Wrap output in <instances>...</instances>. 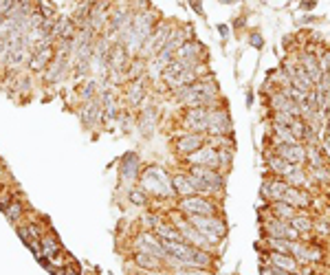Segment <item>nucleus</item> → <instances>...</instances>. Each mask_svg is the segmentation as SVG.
Instances as JSON below:
<instances>
[{
    "mask_svg": "<svg viewBox=\"0 0 330 275\" xmlns=\"http://www.w3.org/2000/svg\"><path fill=\"white\" fill-rule=\"evenodd\" d=\"M141 187L148 194L157 198H172L176 196V189L172 185V174H167L163 167L159 165H148L141 174Z\"/></svg>",
    "mask_w": 330,
    "mask_h": 275,
    "instance_id": "nucleus-1",
    "label": "nucleus"
},
{
    "mask_svg": "<svg viewBox=\"0 0 330 275\" xmlns=\"http://www.w3.org/2000/svg\"><path fill=\"white\" fill-rule=\"evenodd\" d=\"M187 222L194 225L214 247H220L223 238L227 236V222L218 214H214V216H187Z\"/></svg>",
    "mask_w": 330,
    "mask_h": 275,
    "instance_id": "nucleus-2",
    "label": "nucleus"
},
{
    "mask_svg": "<svg viewBox=\"0 0 330 275\" xmlns=\"http://www.w3.org/2000/svg\"><path fill=\"white\" fill-rule=\"evenodd\" d=\"M291 256H295L299 266H317L326 262V249L319 242L295 240L291 244Z\"/></svg>",
    "mask_w": 330,
    "mask_h": 275,
    "instance_id": "nucleus-3",
    "label": "nucleus"
},
{
    "mask_svg": "<svg viewBox=\"0 0 330 275\" xmlns=\"http://www.w3.org/2000/svg\"><path fill=\"white\" fill-rule=\"evenodd\" d=\"M179 211L185 218L187 216H214V214H218V203L209 196L194 194V196L179 198Z\"/></svg>",
    "mask_w": 330,
    "mask_h": 275,
    "instance_id": "nucleus-4",
    "label": "nucleus"
},
{
    "mask_svg": "<svg viewBox=\"0 0 330 275\" xmlns=\"http://www.w3.org/2000/svg\"><path fill=\"white\" fill-rule=\"evenodd\" d=\"M207 137H233V121L227 106L211 108L207 117Z\"/></svg>",
    "mask_w": 330,
    "mask_h": 275,
    "instance_id": "nucleus-5",
    "label": "nucleus"
},
{
    "mask_svg": "<svg viewBox=\"0 0 330 275\" xmlns=\"http://www.w3.org/2000/svg\"><path fill=\"white\" fill-rule=\"evenodd\" d=\"M174 225H176V229L181 231V236H183V240H185L187 244H194V247H198V249H205V251H211V253H216V256H220V251H218V247H214L207 238H205L198 229L194 227V225H189L187 222V218L183 216L181 214V218L179 220H174Z\"/></svg>",
    "mask_w": 330,
    "mask_h": 275,
    "instance_id": "nucleus-6",
    "label": "nucleus"
},
{
    "mask_svg": "<svg viewBox=\"0 0 330 275\" xmlns=\"http://www.w3.org/2000/svg\"><path fill=\"white\" fill-rule=\"evenodd\" d=\"M176 59L183 62L187 69H194V66L203 64L207 59V51H205V44L198 42V40H189L185 44H181L176 49Z\"/></svg>",
    "mask_w": 330,
    "mask_h": 275,
    "instance_id": "nucleus-7",
    "label": "nucleus"
},
{
    "mask_svg": "<svg viewBox=\"0 0 330 275\" xmlns=\"http://www.w3.org/2000/svg\"><path fill=\"white\" fill-rule=\"evenodd\" d=\"M135 247L139 253H150L159 260H167V251L163 249V244H161V238L154 234V231H143L135 238Z\"/></svg>",
    "mask_w": 330,
    "mask_h": 275,
    "instance_id": "nucleus-8",
    "label": "nucleus"
},
{
    "mask_svg": "<svg viewBox=\"0 0 330 275\" xmlns=\"http://www.w3.org/2000/svg\"><path fill=\"white\" fill-rule=\"evenodd\" d=\"M187 174L198 176L201 181H205L207 185H211L216 192V196H223L225 185H227V176L223 174V170H211V167H203V165H187Z\"/></svg>",
    "mask_w": 330,
    "mask_h": 275,
    "instance_id": "nucleus-9",
    "label": "nucleus"
},
{
    "mask_svg": "<svg viewBox=\"0 0 330 275\" xmlns=\"http://www.w3.org/2000/svg\"><path fill=\"white\" fill-rule=\"evenodd\" d=\"M207 117H209V108L198 106V108H187L185 117H183V128L187 132H198V135H207Z\"/></svg>",
    "mask_w": 330,
    "mask_h": 275,
    "instance_id": "nucleus-10",
    "label": "nucleus"
},
{
    "mask_svg": "<svg viewBox=\"0 0 330 275\" xmlns=\"http://www.w3.org/2000/svg\"><path fill=\"white\" fill-rule=\"evenodd\" d=\"M187 165H203V167H211V170H223L220 167V157H218V150L214 145L205 143L201 150L192 152L189 157H185Z\"/></svg>",
    "mask_w": 330,
    "mask_h": 275,
    "instance_id": "nucleus-11",
    "label": "nucleus"
},
{
    "mask_svg": "<svg viewBox=\"0 0 330 275\" xmlns=\"http://www.w3.org/2000/svg\"><path fill=\"white\" fill-rule=\"evenodd\" d=\"M273 152L277 157H282L284 161L293 163V165H304L306 167V145L302 141L297 143H277V145H271Z\"/></svg>",
    "mask_w": 330,
    "mask_h": 275,
    "instance_id": "nucleus-12",
    "label": "nucleus"
},
{
    "mask_svg": "<svg viewBox=\"0 0 330 275\" xmlns=\"http://www.w3.org/2000/svg\"><path fill=\"white\" fill-rule=\"evenodd\" d=\"M205 143H207V135H198V132H185V135H181L179 139H176L174 147H176V152H179L181 157L185 159L192 152L201 150Z\"/></svg>",
    "mask_w": 330,
    "mask_h": 275,
    "instance_id": "nucleus-13",
    "label": "nucleus"
},
{
    "mask_svg": "<svg viewBox=\"0 0 330 275\" xmlns=\"http://www.w3.org/2000/svg\"><path fill=\"white\" fill-rule=\"evenodd\" d=\"M313 192L311 189H306V187H291L289 185V189H286V194H284V203H289L293 205L295 209L299 211H304L308 209V207H313Z\"/></svg>",
    "mask_w": 330,
    "mask_h": 275,
    "instance_id": "nucleus-14",
    "label": "nucleus"
},
{
    "mask_svg": "<svg viewBox=\"0 0 330 275\" xmlns=\"http://www.w3.org/2000/svg\"><path fill=\"white\" fill-rule=\"evenodd\" d=\"M264 165H267V172H269L271 176H280V178H284L293 167H295L293 163L284 161L282 157H277V154L273 152V147L264 152Z\"/></svg>",
    "mask_w": 330,
    "mask_h": 275,
    "instance_id": "nucleus-15",
    "label": "nucleus"
},
{
    "mask_svg": "<svg viewBox=\"0 0 330 275\" xmlns=\"http://www.w3.org/2000/svg\"><path fill=\"white\" fill-rule=\"evenodd\" d=\"M119 174L123 183H135L139 176V154L137 152H128L126 157L119 163Z\"/></svg>",
    "mask_w": 330,
    "mask_h": 275,
    "instance_id": "nucleus-16",
    "label": "nucleus"
},
{
    "mask_svg": "<svg viewBox=\"0 0 330 275\" xmlns=\"http://www.w3.org/2000/svg\"><path fill=\"white\" fill-rule=\"evenodd\" d=\"M143 84H145V79L139 77V79H132V84L128 86L126 101H128L130 108H137V106H141L143 103V97H145V86Z\"/></svg>",
    "mask_w": 330,
    "mask_h": 275,
    "instance_id": "nucleus-17",
    "label": "nucleus"
},
{
    "mask_svg": "<svg viewBox=\"0 0 330 275\" xmlns=\"http://www.w3.org/2000/svg\"><path fill=\"white\" fill-rule=\"evenodd\" d=\"M99 119H104V108H101V103L97 99H91L86 103V108L82 110V123L86 128H93Z\"/></svg>",
    "mask_w": 330,
    "mask_h": 275,
    "instance_id": "nucleus-18",
    "label": "nucleus"
},
{
    "mask_svg": "<svg viewBox=\"0 0 330 275\" xmlns=\"http://www.w3.org/2000/svg\"><path fill=\"white\" fill-rule=\"evenodd\" d=\"M172 185H174V189H176V196H181V198L194 196V194H196L194 185L189 183L187 172H174V174H172Z\"/></svg>",
    "mask_w": 330,
    "mask_h": 275,
    "instance_id": "nucleus-19",
    "label": "nucleus"
},
{
    "mask_svg": "<svg viewBox=\"0 0 330 275\" xmlns=\"http://www.w3.org/2000/svg\"><path fill=\"white\" fill-rule=\"evenodd\" d=\"M135 264H137V266H141L143 271H152V273L167 271L163 260L154 258V256H150V253H139V251H137V256H135Z\"/></svg>",
    "mask_w": 330,
    "mask_h": 275,
    "instance_id": "nucleus-20",
    "label": "nucleus"
},
{
    "mask_svg": "<svg viewBox=\"0 0 330 275\" xmlns=\"http://www.w3.org/2000/svg\"><path fill=\"white\" fill-rule=\"evenodd\" d=\"M126 59H128V51L121 42H117L115 47H110V55H108L110 71H121L123 66H126Z\"/></svg>",
    "mask_w": 330,
    "mask_h": 275,
    "instance_id": "nucleus-21",
    "label": "nucleus"
},
{
    "mask_svg": "<svg viewBox=\"0 0 330 275\" xmlns=\"http://www.w3.org/2000/svg\"><path fill=\"white\" fill-rule=\"evenodd\" d=\"M137 125H139V132H141L143 137H150L154 132V125H157V110H154L152 106H145Z\"/></svg>",
    "mask_w": 330,
    "mask_h": 275,
    "instance_id": "nucleus-22",
    "label": "nucleus"
},
{
    "mask_svg": "<svg viewBox=\"0 0 330 275\" xmlns=\"http://www.w3.org/2000/svg\"><path fill=\"white\" fill-rule=\"evenodd\" d=\"M269 211L273 214L275 218H280L284 222H291V218H295V214L299 209H295V207L289 205V203H284V200H273V203H269Z\"/></svg>",
    "mask_w": 330,
    "mask_h": 275,
    "instance_id": "nucleus-23",
    "label": "nucleus"
},
{
    "mask_svg": "<svg viewBox=\"0 0 330 275\" xmlns=\"http://www.w3.org/2000/svg\"><path fill=\"white\" fill-rule=\"evenodd\" d=\"M289 225H291L293 229H297L299 234H311L313 229H315V220H313L311 214H306V211H297V214H295V218H291Z\"/></svg>",
    "mask_w": 330,
    "mask_h": 275,
    "instance_id": "nucleus-24",
    "label": "nucleus"
},
{
    "mask_svg": "<svg viewBox=\"0 0 330 275\" xmlns=\"http://www.w3.org/2000/svg\"><path fill=\"white\" fill-rule=\"evenodd\" d=\"M306 165H308V167L328 165V159L324 157V152H321L319 143H317V145H306Z\"/></svg>",
    "mask_w": 330,
    "mask_h": 275,
    "instance_id": "nucleus-25",
    "label": "nucleus"
},
{
    "mask_svg": "<svg viewBox=\"0 0 330 275\" xmlns=\"http://www.w3.org/2000/svg\"><path fill=\"white\" fill-rule=\"evenodd\" d=\"M308 174H311L313 185H317V187H326V185H330V165L308 167Z\"/></svg>",
    "mask_w": 330,
    "mask_h": 275,
    "instance_id": "nucleus-26",
    "label": "nucleus"
},
{
    "mask_svg": "<svg viewBox=\"0 0 330 275\" xmlns=\"http://www.w3.org/2000/svg\"><path fill=\"white\" fill-rule=\"evenodd\" d=\"M53 33L60 35V38H64V40H73L75 38V22L69 20V18H60L53 27Z\"/></svg>",
    "mask_w": 330,
    "mask_h": 275,
    "instance_id": "nucleus-27",
    "label": "nucleus"
},
{
    "mask_svg": "<svg viewBox=\"0 0 330 275\" xmlns=\"http://www.w3.org/2000/svg\"><path fill=\"white\" fill-rule=\"evenodd\" d=\"M154 234H157L161 240H183V236H181V231L176 229V225L172 222H161V225L154 229Z\"/></svg>",
    "mask_w": 330,
    "mask_h": 275,
    "instance_id": "nucleus-28",
    "label": "nucleus"
},
{
    "mask_svg": "<svg viewBox=\"0 0 330 275\" xmlns=\"http://www.w3.org/2000/svg\"><path fill=\"white\" fill-rule=\"evenodd\" d=\"M233 154H236V150H233V147H220V150H218L220 167H223V170H229V167L233 165Z\"/></svg>",
    "mask_w": 330,
    "mask_h": 275,
    "instance_id": "nucleus-29",
    "label": "nucleus"
},
{
    "mask_svg": "<svg viewBox=\"0 0 330 275\" xmlns=\"http://www.w3.org/2000/svg\"><path fill=\"white\" fill-rule=\"evenodd\" d=\"M297 117H291V115H286V113H273L271 110V123L273 125H286V128H291V123L295 121Z\"/></svg>",
    "mask_w": 330,
    "mask_h": 275,
    "instance_id": "nucleus-30",
    "label": "nucleus"
},
{
    "mask_svg": "<svg viewBox=\"0 0 330 275\" xmlns=\"http://www.w3.org/2000/svg\"><path fill=\"white\" fill-rule=\"evenodd\" d=\"M130 203H135L139 207H143L145 203H148V192H145L143 187H139V189H130Z\"/></svg>",
    "mask_w": 330,
    "mask_h": 275,
    "instance_id": "nucleus-31",
    "label": "nucleus"
},
{
    "mask_svg": "<svg viewBox=\"0 0 330 275\" xmlns=\"http://www.w3.org/2000/svg\"><path fill=\"white\" fill-rule=\"evenodd\" d=\"M172 275H214V271L209 269H189V266H181V269L170 271Z\"/></svg>",
    "mask_w": 330,
    "mask_h": 275,
    "instance_id": "nucleus-32",
    "label": "nucleus"
},
{
    "mask_svg": "<svg viewBox=\"0 0 330 275\" xmlns=\"http://www.w3.org/2000/svg\"><path fill=\"white\" fill-rule=\"evenodd\" d=\"M42 249H44V253H47L49 258H53L57 251H60V244H57L55 238H44V240H42Z\"/></svg>",
    "mask_w": 330,
    "mask_h": 275,
    "instance_id": "nucleus-33",
    "label": "nucleus"
},
{
    "mask_svg": "<svg viewBox=\"0 0 330 275\" xmlns=\"http://www.w3.org/2000/svg\"><path fill=\"white\" fill-rule=\"evenodd\" d=\"M304 130H306V121H304L302 117H297L295 121L291 123V132L295 135V139H297V141H302V139H304Z\"/></svg>",
    "mask_w": 330,
    "mask_h": 275,
    "instance_id": "nucleus-34",
    "label": "nucleus"
},
{
    "mask_svg": "<svg viewBox=\"0 0 330 275\" xmlns=\"http://www.w3.org/2000/svg\"><path fill=\"white\" fill-rule=\"evenodd\" d=\"M315 236H321V238H328L330 236V225L326 220H315V229H313Z\"/></svg>",
    "mask_w": 330,
    "mask_h": 275,
    "instance_id": "nucleus-35",
    "label": "nucleus"
},
{
    "mask_svg": "<svg viewBox=\"0 0 330 275\" xmlns=\"http://www.w3.org/2000/svg\"><path fill=\"white\" fill-rule=\"evenodd\" d=\"M319 69H321V75L330 73V49H324L319 53Z\"/></svg>",
    "mask_w": 330,
    "mask_h": 275,
    "instance_id": "nucleus-36",
    "label": "nucleus"
},
{
    "mask_svg": "<svg viewBox=\"0 0 330 275\" xmlns=\"http://www.w3.org/2000/svg\"><path fill=\"white\" fill-rule=\"evenodd\" d=\"M159 225H161V220L154 216V214H145V216H143V227L148 229V231H154Z\"/></svg>",
    "mask_w": 330,
    "mask_h": 275,
    "instance_id": "nucleus-37",
    "label": "nucleus"
},
{
    "mask_svg": "<svg viewBox=\"0 0 330 275\" xmlns=\"http://www.w3.org/2000/svg\"><path fill=\"white\" fill-rule=\"evenodd\" d=\"M249 44H251L253 49H258V51L264 47V38L260 35V31H251V33H249Z\"/></svg>",
    "mask_w": 330,
    "mask_h": 275,
    "instance_id": "nucleus-38",
    "label": "nucleus"
},
{
    "mask_svg": "<svg viewBox=\"0 0 330 275\" xmlns=\"http://www.w3.org/2000/svg\"><path fill=\"white\" fill-rule=\"evenodd\" d=\"M5 214H7V218H9V220H16V218L20 216V214H22V207H20L18 203H11V205H9V209H7Z\"/></svg>",
    "mask_w": 330,
    "mask_h": 275,
    "instance_id": "nucleus-39",
    "label": "nucleus"
},
{
    "mask_svg": "<svg viewBox=\"0 0 330 275\" xmlns=\"http://www.w3.org/2000/svg\"><path fill=\"white\" fill-rule=\"evenodd\" d=\"M119 121H121V130H123V132H130V130H132V117H130V115L119 113Z\"/></svg>",
    "mask_w": 330,
    "mask_h": 275,
    "instance_id": "nucleus-40",
    "label": "nucleus"
},
{
    "mask_svg": "<svg viewBox=\"0 0 330 275\" xmlns=\"http://www.w3.org/2000/svg\"><path fill=\"white\" fill-rule=\"evenodd\" d=\"M216 29H218V33H220V38H223V40H227V38L231 35V27H229V25H225V22H220V25H218Z\"/></svg>",
    "mask_w": 330,
    "mask_h": 275,
    "instance_id": "nucleus-41",
    "label": "nucleus"
},
{
    "mask_svg": "<svg viewBox=\"0 0 330 275\" xmlns=\"http://www.w3.org/2000/svg\"><path fill=\"white\" fill-rule=\"evenodd\" d=\"M189 3V7H192V9L198 13V16H203V0H187Z\"/></svg>",
    "mask_w": 330,
    "mask_h": 275,
    "instance_id": "nucleus-42",
    "label": "nucleus"
},
{
    "mask_svg": "<svg viewBox=\"0 0 330 275\" xmlns=\"http://www.w3.org/2000/svg\"><path fill=\"white\" fill-rule=\"evenodd\" d=\"M260 275H275L273 266H271V264H262L260 266Z\"/></svg>",
    "mask_w": 330,
    "mask_h": 275,
    "instance_id": "nucleus-43",
    "label": "nucleus"
},
{
    "mask_svg": "<svg viewBox=\"0 0 330 275\" xmlns=\"http://www.w3.org/2000/svg\"><path fill=\"white\" fill-rule=\"evenodd\" d=\"M299 275H319V273L315 271V266H302V271H299Z\"/></svg>",
    "mask_w": 330,
    "mask_h": 275,
    "instance_id": "nucleus-44",
    "label": "nucleus"
},
{
    "mask_svg": "<svg viewBox=\"0 0 330 275\" xmlns=\"http://www.w3.org/2000/svg\"><path fill=\"white\" fill-rule=\"evenodd\" d=\"M315 5H317V3H315V0H302V5H299V7H302V9H315Z\"/></svg>",
    "mask_w": 330,
    "mask_h": 275,
    "instance_id": "nucleus-45",
    "label": "nucleus"
},
{
    "mask_svg": "<svg viewBox=\"0 0 330 275\" xmlns=\"http://www.w3.org/2000/svg\"><path fill=\"white\" fill-rule=\"evenodd\" d=\"M245 22H247L245 16H242V18H236V22H233V29H242V27H245Z\"/></svg>",
    "mask_w": 330,
    "mask_h": 275,
    "instance_id": "nucleus-46",
    "label": "nucleus"
},
{
    "mask_svg": "<svg viewBox=\"0 0 330 275\" xmlns=\"http://www.w3.org/2000/svg\"><path fill=\"white\" fill-rule=\"evenodd\" d=\"M247 106H253V91H247Z\"/></svg>",
    "mask_w": 330,
    "mask_h": 275,
    "instance_id": "nucleus-47",
    "label": "nucleus"
},
{
    "mask_svg": "<svg viewBox=\"0 0 330 275\" xmlns=\"http://www.w3.org/2000/svg\"><path fill=\"white\" fill-rule=\"evenodd\" d=\"M311 20H315V16H304V18L299 20V22H311Z\"/></svg>",
    "mask_w": 330,
    "mask_h": 275,
    "instance_id": "nucleus-48",
    "label": "nucleus"
},
{
    "mask_svg": "<svg viewBox=\"0 0 330 275\" xmlns=\"http://www.w3.org/2000/svg\"><path fill=\"white\" fill-rule=\"evenodd\" d=\"M64 269H66V266H64ZM66 275H79L77 271H73V269H66Z\"/></svg>",
    "mask_w": 330,
    "mask_h": 275,
    "instance_id": "nucleus-49",
    "label": "nucleus"
},
{
    "mask_svg": "<svg viewBox=\"0 0 330 275\" xmlns=\"http://www.w3.org/2000/svg\"><path fill=\"white\" fill-rule=\"evenodd\" d=\"M218 3H223V5H233L236 0H218Z\"/></svg>",
    "mask_w": 330,
    "mask_h": 275,
    "instance_id": "nucleus-50",
    "label": "nucleus"
},
{
    "mask_svg": "<svg viewBox=\"0 0 330 275\" xmlns=\"http://www.w3.org/2000/svg\"><path fill=\"white\" fill-rule=\"evenodd\" d=\"M161 275H172V273H170V271H165V273H161Z\"/></svg>",
    "mask_w": 330,
    "mask_h": 275,
    "instance_id": "nucleus-51",
    "label": "nucleus"
},
{
    "mask_svg": "<svg viewBox=\"0 0 330 275\" xmlns=\"http://www.w3.org/2000/svg\"><path fill=\"white\" fill-rule=\"evenodd\" d=\"M260 3H267V0H260Z\"/></svg>",
    "mask_w": 330,
    "mask_h": 275,
    "instance_id": "nucleus-52",
    "label": "nucleus"
}]
</instances>
